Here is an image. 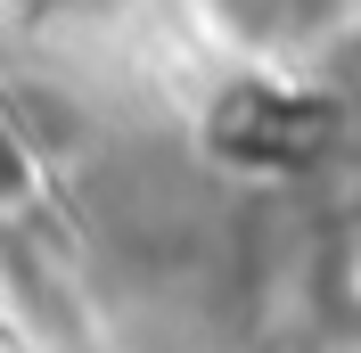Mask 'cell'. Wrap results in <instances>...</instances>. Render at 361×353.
Returning <instances> with one entry per match:
<instances>
[{"label": "cell", "instance_id": "6da1fadb", "mask_svg": "<svg viewBox=\"0 0 361 353\" xmlns=\"http://www.w3.org/2000/svg\"><path fill=\"white\" fill-rule=\"evenodd\" d=\"M230 25H247V33H263V42H279V33H312L337 0H214Z\"/></svg>", "mask_w": 361, "mask_h": 353}]
</instances>
